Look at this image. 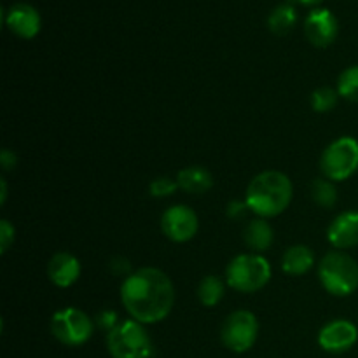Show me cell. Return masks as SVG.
Wrapping results in <instances>:
<instances>
[{"instance_id":"ffe728a7","label":"cell","mask_w":358,"mask_h":358,"mask_svg":"<svg viewBox=\"0 0 358 358\" xmlns=\"http://www.w3.org/2000/svg\"><path fill=\"white\" fill-rule=\"evenodd\" d=\"M311 196L313 201L324 208H332L338 203V191L329 178H317L311 185Z\"/></svg>"},{"instance_id":"4316f807","label":"cell","mask_w":358,"mask_h":358,"mask_svg":"<svg viewBox=\"0 0 358 358\" xmlns=\"http://www.w3.org/2000/svg\"><path fill=\"white\" fill-rule=\"evenodd\" d=\"M16 156H14V152H10L9 149H3L2 152H0V164H2V168L6 171H10L14 166H16Z\"/></svg>"},{"instance_id":"484cf974","label":"cell","mask_w":358,"mask_h":358,"mask_svg":"<svg viewBox=\"0 0 358 358\" xmlns=\"http://www.w3.org/2000/svg\"><path fill=\"white\" fill-rule=\"evenodd\" d=\"M247 210H248L247 203L233 201L229 203V206H227V215H229L231 219H238V217H243Z\"/></svg>"},{"instance_id":"5bb4252c","label":"cell","mask_w":358,"mask_h":358,"mask_svg":"<svg viewBox=\"0 0 358 358\" xmlns=\"http://www.w3.org/2000/svg\"><path fill=\"white\" fill-rule=\"evenodd\" d=\"M49 280L59 289L73 285L80 276V262L69 252H58L48 264Z\"/></svg>"},{"instance_id":"9c48e42d","label":"cell","mask_w":358,"mask_h":358,"mask_svg":"<svg viewBox=\"0 0 358 358\" xmlns=\"http://www.w3.org/2000/svg\"><path fill=\"white\" fill-rule=\"evenodd\" d=\"M199 227L198 215L185 205L170 206L161 217V229L168 240L175 243H185L196 236Z\"/></svg>"},{"instance_id":"d6986e66","label":"cell","mask_w":358,"mask_h":358,"mask_svg":"<svg viewBox=\"0 0 358 358\" xmlns=\"http://www.w3.org/2000/svg\"><path fill=\"white\" fill-rule=\"evenodd\" d=\"M224 294H226V287L220 276L210 275L199 282L198 285V299L203 306L213 308L222 301Z\"/></svg>"},{"instance_id":"9a60e30c","label":"cell","mask_w":358,"mask_h":358,"mask_svg":"<svg viewBox=\"0 0 358 358\" xmlns=\"http://www.w3.org/2000/svg\"><path fill=\"white\" fill-rule=\"evenodd\" d=\"M315 264V255L306 245H294L287 248L282 259V269L290 276H301L310 271Z\"/></svg>"},{"instance_id":"ac0fdd59","label":"cell","mask_w":358,"mask_h":358,"mask_svg":"<svg viewBox=\"0 0 358 358\" xmlns=\"http://www.w3.org/2000/svg\"><path fill=\"white\" fill-rule=\"evenodd\" d=\"M297 21V13L290 3H280L271 10L268 17V27L273 34L285 35L294 28Z\"/></svg>"},{"instance_id":"ba28073f","label":"cell","mask_w":358,"mask_h":358,"mask_svg":"<svg viewBox=\"0 0 358 358\" xmlns=\"http://www.w3.org/2000/svg\"><path fill=\"white\" fill-rule=\"evenodd\" d=\"M259 336L257 318L252 311L240 310L226 318L220 331L224 346L234 353H245L255 345Z\"/></svg>"},{"instance_id":"603a6c76","label":"cell","mask_w":358,"mask_h":358,"mask_svg":"<svg viewBox=\"0 0 358 358\" xmlns=\"http://www.w3.org/2000/svg\"><path fill=\"white\" fill-rule=\"evenodd\" d=\"M178 189V182L171 180L168 177H159L156 180L150 182L149 191L154 198H166V196H171Z\"/></svg>"},{"instance_id":"7a4b0ae2","label":"cell","mask_w":358,"mask_h":358,"mask_svg":"<svg viewBox=\"0 0 358 358\" xmlns=\"http://www.w3.org/2000/svg\"><path fill=\"white\" fill-rule=\"evenodd\" d=\"M292 182L282 171H262L252 178L245 194L248 210L262 219L276 217L289 208L292 201Z\"/></svg>"},{"instance_id":"44dd1931","label":"cell","mask_w":358,"mask_h":358,"mask_svg":"<svg viewBox=\"0 0 358 358\" xmlns=\"http://www.w3.org/2000/svg\"><path fill=\"white\" fill-rule=\"evenodd\" d=\"M338 93L345 100L358 103V65L343 70L338 79Z\"/></svg>"},{"instance_id":"5b68a950","label":"cell","mask_w":358,"mask_h":358,"mask_svg":"<svg viewBox=\"0 0 358 358\" xmlns=\"http://www.w3.org/2000/svg\"><path fill=\"white\" fill-rule=\"evenodd\" d=\"M269 280H271V266L259 254L236 255L227 264L226 282L238 292H257L268 285Z\"/></svg>"},{"instance_id":"d4e9b609","label":"cell","mask_w":358,"mask_h":358,"mask_svg":"<svg viewBox=\"0 0 358 358\" xmlns=\"http://www.w3.org/2000/svg\"><path fill=\"white\" fill-rule=\"evenodd\" d=\"M96 324L100 325L101 329H105L107 332H110L112 329L119 324L117 315H115L114 311H103V313H100L96 317Z\"/></svg>"},{"instance_id":"7402d4cb","label":"cell","mask_w":358,"mask_h":358,"mask_svg":"<svg viewBox=\"0 0 358 358\" xmlns=\"http://www.w3.org/2000/svg\"><path fill=\"white\" fill-rule=\"evenodd\" d=\"M338 96L339 93L332 87H318L311 94V107H313L315 112H320V114L331 112L338 105Z\"/></svg>"},{"instance_id":"7c38bea8","label":"cell","mask_w":358,"mask_h":358,"mask_svg":"<svg viewBox=\"0 0 358 358\" xmlns=\"http://www.w3.org/2000/svg\"><path fill=\"white\" fill-rule=\"evenodd\" d=\"M3 21H6L7 28L21 38H34L38 34L42 24L38 10L27 2L13 3L6 10Z\"/></svg>"},{"instance_id":"2e32d148","label":"cell","mask_w":358,"mask_h":358,"mask_svg":"<svg viewBox=\"0 0 358 358\" xmlns=\"http://www.w3.org/2000/svg\"><path fill=\"white\" fill-rule=\"evenodd\" d=\"M178 187L184 189L189 194H205L213 185L212 173L203 166H187L178 171Z\"/></svg>"},{"instance_id":"cb8c5ba5","label":"cell","mask_w":358,"mask_h":358,"mask_svg":"<svg viewBox=\"0 0 358 358\" xmlns=\"http://www.w3.org/2000/svg\"><path fill=\"white\" fill-rule=\"evenodd\" d=\"M14 243V227L9 220H0V252L6 254L10 245Z\"/></svg>"},{"instance_id":"6da1fadb","label":"cell","mask_w":358,"mask_h":358,"mask_svg":"<svg viewBox=\"0 0 358 358\" xmlns=\"http://www.w3.org/2000/svg\"><path fill=\"white\" fill-rule=\"evenodd\" d=\"M121 301L133 320L143 325L157 324L173 308V283L161 269L142 268L126 276L121 285Z\"/></svg>"},{"instance_id":"f1b7e54d","label":"cell","mask_w":358,"mask_h":358,"mask_svg":"<svg viewBox=\"0 0 358 358\" xmlns=\"http://www.w3.org/2000/svg\"><path fill=\"white\" fill-rule=\"evenodd\" d=\"M0 189H2V194H0V203H6V199H7V184H6V180H3V178H0Z\"/></svg>"},{"instance_id":"52a82bcc","label":"cell","mask_w":358,"mask_h":358,"mask_svg":"<svg viewBox=\"0 0 358 358\" xmlns=\"http://www.w3.org/2000/svg\"><path fill=\"white\" fill-rule=\"evenodd\" d=\"M94 324L84 311L77 308H63L51 318V332L62 345L83 346L91 339Z\"/></svg>"},{"instance_id":"30bf717a","label":"cell","mask_w":358,"mask_h":358,"mask_svg":"<svg viewBox=\"0 0 358 358\" xmlns=\"http://www.w3.org/2000/svg\"><path fill=\"white\" fill-rule=\"evenodd\" d=\"M358 341V329L348 320H332L318 332V345L329 353H345Z\"/></svg>"},{"instance_id":"8fae6325","label":"cell","mask_w":358,"mask_h":358,"mask_svg":"<svg viewBox=\"0 0 358 358\" xmlns=\"http://www.w3.org/2000/svg\"><path fill=\"white\" fill-rule=\"evenodd\" d=\"M339 31L338 17L329 9H313L304 20L306 38L317 48H327L336 41Z\"/></svg>"},{"instance_id":"277c9868","label":"cell","mask_w":358,"mask_h":358,"mask_svg":"<svg viewBox=\"0 0 358 358\" xmlns=\"http://www.w3.org/2000/svg\"><path fill=\"white\" fill-rule=\"evenodd\" d=\"M107 350L112 358H150L154 345L143 324L131 318L107 332Z\"/></svg>"},{"instance_id":"8992f818","label":"cell","mask_w":358,"mask_h":358,"mask_svg":"<svg viewBox=\"0 0 358 358\" xmlns=\"http://www.w3.org/2000/svg\"><path fill=\"white\" fill-rule=\"evenodd\" d=\"M320 170L332 182L348 180L358 170V142L353 136H341L324 150Z\"/></svg>"},{"instance_id":"83f0119b","label":"cell","mask_w":358,"mask_h":358,"mask_svg":"<svg viewBox=\"0 0 358 358\" xmlns=\"http://www.w3.org/2000/svg\"><path fill=\"white\" fill-rule=\"evenodd\" d=\"M110 269L112 273H115V275H126V273L129 271V262L122 257H115L112 259Z\"/></svg>"},{"instance_id":"e0dca14e","label":"cell","mask_w":358,"mask_h":358,"mask_svg":"<svg viewBox=\"0 0 358 358\" xmlns=\"http://www.w3.org/2000/svg\"><path fill=\"white\" fill-rule=\"evenodd\" d=\"M243 238L248 248L255 252H264L271 247L275 233H273L271 226L266 222V219H255L247 224L243 231Z\"/></svg>"},{"instance_id":"3957f363","label":"cell","mask_w":358,"mask_h":358,"mask_svg":"<svg viewBox=\"0 0 358 358\" xmlns=\"http://www.w3.org/2000/svg\"><path fill=\"white\" fill-rule=\"evenodd\" d=\"M318 278L331 296H352L358 289V262L341 250L329 252L318 264Z\"/></svg>"},{"instance_id":"4fadbf2b","label":"cell","mask_w":358,"mask_h":358,"mask_svg":"<svg viewBox=\"0 0 358 358\" xmlns=\"http://www.w3.org/2000/svg\"><path fill=\"white\" fill-rule=\"evenodd\" d=\"M327 238L331 245L338 250L357 247L358 245V212L350 210L336 217L327 229Z\"/></svg>"},{"instance_id":"f546056e","label":"cell","mask_w":358,"mask_h":358,"mask_svg":"<svg viewBox=\"0 0 358 358\" xmlns=\"http://www.w3.org/2000/svg\"><path fill=\"white\" fill-rule=\"evenodd\" d=\"M297 2H301V3H306V6H315V3L322 2V0H297Z\"/></svg>"}]
</instances>
